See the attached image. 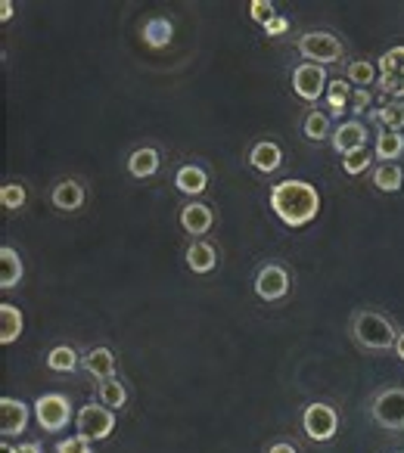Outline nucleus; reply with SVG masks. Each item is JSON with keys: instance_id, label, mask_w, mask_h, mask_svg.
Here are the masks:
<instances>
[{"instance_id": "nucleus-1", "label": "nucleus", "mask_w": 404, "mask_h": 453, "mask_svg": "<svg viewBox=\"0 0 404 453\" xmlns=\"http://www.w3.org/2000/svg\"><path fill=\"white\" fill-rule=\"evenodd\" d=\"M268 205L280 224H286L290 230H302L321 214V193L308 180H280L268 193Z\"/></svg>"}, {"instance_id": "nucleus-2", "label": "nucleus", "mask_w": 404, "mask_h": 453, "mask_svg": "<svg viewBox=\"0 0 404 453\" xmlns=\"http://www.w3.org/2000/svg\"><path fill=\"white\" fill-rule=\"evenodd\" d=\"M348 335L358 348L364 351H392L398 339V329L392 326V320L379 311H352L348 317Z\"/></svg>"}, {"instance_id": "nucleus-3", "label": "nucleus", "mask_w": 404, "mask_h": 453, "mask_svg": "<svg viewBox=\"0 0 404 453\" xmlns=\"http://www.w3.org/2000/svg\"><path fill=\"white\" fill-rule=\"evenodd\" d=\"M367 413L385 432H404V385H383L373 391Z\"/></svg>"}, {"instance_id": "nucleus-4", "label": "nucleus", "mask_w": 404, "mask_h": 453, "mask_svg": "<svg viewBox=\"0 0 404 453\" xmlns=\"http://www.w3.org/2000/svg\"><path fill=\"white\" fill-rule=\"evenodd\" d=\"M296 50L299 57H305V63H315V65H333L342 63L346 57V47L336 35L330 32H308L296 41Z\"/></svg>"}, {"instance_id": "nucleus-5", "label": "nucleus", "mask_w": 404, "mask_h": 453, "mask_svg": "<svg viewBox=\"0 0 404 453\" xmlns=\"http://www.w3.org/2000/svg\"><path fill=\"white\" fill-rule=\"evenodd\" d=\"M35 419L47 434H59L63 428L72 426L75 413H72V401L59 391H47L35 401Z\"/></svg>"}, {"instance_id": "nucleus-6", "label": "nucleus", "mask_w": 404, "mask_h": 453, "mask_svg": "<svg viewBox=\"0 0 404 453\" xmlns=\"http://www.w3.org/2000/svg\"><path fill=\"white\" fill-rule=\"evenodd\" d=\"M302 432L308 441H315V444H327V441L336 438V432H339V413H336L333 403H308V407L302 410Z\"/></svg>"}, {"instance_id": "nucleus-7", "label": "nucleus", "mask_w": 404, "mask_h": 453, "mask_svg": "<svg viewBox=\"0 0 404 453\" xmlns=\"http://www.w3.org/2000/svg\"><path fill=\"white\" fill-rule=\"evenodd\" d=\"M252 289H255V296H259L261 302L277 304V302H284V298L290 296L292 277H290V271H286L284 265H277V261H268V265H261L259 271H255Z\"/></svg>"}, {"instance_id": "nucleus-8", "label": "nucleus", "mask_w": 404, "mask_h": 453, "mask_svg": "<svg viewBox=\"0 0 404 453\" xmlns=\"http://www.w3.org/2000/svg\"><path fill=\"white\" fill-rule=\"evenodd\" d=\"M75 428L88 441H106L115 432V410L106 403H84L75 413Z\"/></svg>"}, {"instance_id": "nucleus-9", "label": "nucleus", "mask_w": 404, "mask_h": 453, "mask_svg": "<svg viewBox=\"0 0 404 453\" xmlns=\"http://www.w3.org/2000/svg\"><path fill=\"white\" fill-rule=\"evenodd\" d=\"M379 69V88L383 94H389L392 100H404V44L385 50L383 57L377 59Z\"/></svg>"}, {"instance_id": "nucleus-10", "label": "nucleus", "mask_w": 404, "mask_h": 453, "mask_svg": "<svg viewBox=\"0 0 404 453\" xmlns=\"http://www.w3.org/2000/svg\"><path fill=\"white\" fill-rule=\"evenodd\" d=\"M330 88V78H327V69L323 65H315V63H299L292 69V90L296 96H302L305 103H317Z\"/></svg>"}, {"instance_id": "nucleus-11", "label": "nucleus", "mask_w": 404, "mask_h": 453, "mask_svg": "<svg viewBox=\"0 0 404 453\" xmlns=\"http://www.w3.org/2000/svg\"><path fill=\"white\" fill-rule=\"evenodd\" d=\"M32 413L35 410L28 407L26 401H19V397H10V395L0 397V438L4 441L19 438V434L28 428Z\"/></svg>"}, {"instance_id": "nucleus-12", "label": "nucleus", "mask_w": 404, "mask_h": 453, "mask_svg": "<svg viewBox=\"0 0 404 453\" xmlns=\"http://www.w3.org/2000/svg\"><path fill=\"white\" fill-rule=\"evenodd\" d=\"M367 140H370V131H367L364 121H361V119H346V121H339V125H336L330 143H333V150L339 152V156H352V152L364 150Z\"/></svg>"}, {"instance_id": "nucleus-13", "label": "nucleus", "mask_w": 404, "mask_h": 453, "mask_svg": "<svg viewBox=\"0 0 404 453\" xmlns=\"http://www.w3.org/2000/svg\"><path fill=\"white\" fill-rule=\"evenodd\" d=\"M177 220H181V230L187 236H206L212 230V224H215V211H212L206 202H187V205L181 208V214H177Z\"/></svg>"}, {"instance_id": "nucleus-14", "label": "nucleus", "mask_w": 404, "mask_h": 453, "mask_svg": "<svg viewBox=\"0 0 404 453\" xmlns=\"http://www.w3.org/2000/svg\"><path fill=\"white\" fill-rule=\"evenodd\" d=\"M84 199H88V189H84V183L75 180V177H66V180H59L57 187L50 189V205L66 214L78 211V208L84 205Z\"/></svg>"}, {"instance_id": "nucleus-15", "label": "nucleus", "mask_w": 404, "mask_h": 453, "mask_svg": "<svg viewBox=\"0 0 404 453\" xmlns=\"http://www.w3.org/2000/svg\"><path fill=\"white\" fill-rule=\"evenodd\" d=\"M246 162H249V168L259 171V174H274V171H280V165H284V150H280L274 140H259V143L249 150Z\"/></svg>"}, {"instance_id": "nucleus-16", "label": "nucleus", "mask_w": 404, "mask_h": 453, "mask_svg": "<svg viewBox=\"0 0 404 453\" xmlns=\"http://www.w3.org/2000/svg\"><path fill=\"white\" fill-rule=\"evenodd\" d=\"M82 366H84V372H90L94 379L106 382V379H115V370H119V360H115V351H113V348L97 345V348H90V351L82 357Z\"/></svg>"}, {"instance_id": "nucleus-17", "label": "nucleus", "mask_w": 404, "mask_h": 453, "mask_svg": "<svg viewBox=\"0 0 404 453\" xmlns=\"http://www.w3.org/2000/svg\"><path fill=\"white\" fill-rule=\"evenodd\" d=\"M159 168H162V152L156 146H140L128 156V174L134 180H150L159 174Z\"/></svg>"}, {"instance_id": "nucleus-18", "label": "nucleus", "mask_w": 404, "mask_h": 453, "mask_svg": "<svg viewBox=\"0 0 404 453\" xmlns=\"http://www.w3.org/2000/svg\"><path fill=\"white\" fill-rule=\"evenodd\" d=\"M187 267L196 273V277H206L218 267V249L206 240H196L187 246Z\"/></svg>"}, {"instance_id": "nucleus-19", "label": "nucleus", "mask_w": 404, "mask_h": 453, "mask_svg": "<svg viewBox=\"0 0 404 453\" xmlns=\"http://www.w3.org/2000/svg\"><path fill=\"white\" fill-rule=\"evenodd\" d=\"M175 187L183 196H202L209 189V171L202 165H181L175 174Z\"/></svg>"}, {"instance_id": "nucleus-20", "label": "nucleus", "mask_w": 404, "mask_h": 453, "mask_svg": "<svg viewBox=\"0 0 404 453\" xmlns=\"http://www.w3.org/2000/svg\"><path fill=\"white\" fill-rule=\"evenodd\" d=\"M26 277V267H22V258L13 246H0V289L10 292L22 283Z\"/></svg>"}, {"instance_id": "nucleus-21", "label": "nucleus", "mask_w": 404, "mask_h": 453, "mask_svg": "<svg viewBox=\"0 0 404 453\" xmlns=\"http://www.w3.org/2000/svg\"><path fill=\"white\" fill-rule=\"evenodd\" d=\"M22 329H26V317L16 304H0V345H13L22 339Z\"/></svg>"}, {"instance_id": "nucleus-22", "label": "nucleus", "mask_w": 404, "mask_h": 453, "mask_svg": "<svg viewBox=\"0 0 404 453\" xmlns=\"http://www.w3.org/2000/svg\"><path fill=\"white\" fill-rule=\"evenodd\" d=\"M373 156L379 158V165L401 158L404 156V134L401 131H379L377 143H373Z\"/></svg>"}, {"instance_id": "nucleus-23", "label": "nucleus", "mask_w": 404, "mask_h": 453, "mask_svg": "<svg viewBox=\"0 0 404 453\" xmlns=\"http://www.w3.org/2000/svg\"><path fill=\"white\" fill-rule=\"evenodd\" d=\"M302 134L311 143H323V140L333 137V119L327 112H321V109H311L302 121Z\"/></svg>"}, {"instance_id": "nucleus-24", "label": "nucleus", "mask_w": 404, "mask_h": 453, "mask_svg": "<svg viewBox=\"0 0 404 453\" xmlns=\"http://www.w3.org/2000/svg\"><path fill=\"white\" fill-rule=\"evenodd\" d=\"M140 38H144L150 47H156V50H162V47H168L171 41H175V26H171L168 19H162V16H152V19L144 22Z\"/></svg>"}, {"instance_id": "nucleus-25", "label": "nucleus", "mask_w": 404, "mask_h": 453, "mask_svg": "<svg viewBox=\"0 0 404 453\" xmlns=\"http://www.w3.org/2000/svg\"><path fill=\"white\" fill-rule=\"evenodd\" d=\"M44 364L50 372H75L78 366H82V354L72 345H53L50 351H47Z\"/></svg>"}, {"instance_id": "nucleus-26", "label": "nucleus", "mask_w": 404, "mask_h": 453, "mask_svg": "<svg viewBox=\"0 0 404 453\" xmlns=\"http://www.w3.org/2000/svg\"><path fill=\"white\" fill-rule=\"evenodd\" d=\"M370 180L379 193H398V189L404 187V171L398 168L395 162H385V165H377V168L370 171Z\"/></svg>"}, {"instance_id": "nucleus-27", "label": "nucleus", "mask_w": 404, "mask_h": 453, "mask_svg": "<svg viewBox=\"0 0 404 453\" xmlns=\"http://www.w3.org/2000/svg\"><path fill=\"white\" fill-rule=\"evenodd\" d=\"M370 121L383 125V131H401L404 127V100H389L370 112Z\"/></svg>"}, {"instance_id": "nucleus-28", "label": "nucleus", "mask_w": 404, "mask_h": 453, "mask_svg": "<svg viewBox=\"0 0 404 453\" xmlns=\"http://www.w3.org/2000/svg\"><path fill=\"white\" fill-rule=\"evenodd\" d=\"M352 84L346 81V78H336V81H330L327 88V106H330V115H336V119H342V115L348 112V103H352Z\"/></svg>"}, {"instance_id": "nucleus-29", "label": "nucleus", "mask_w": 404, "mask_h": 453, "mask_svg": "<svg viewBox=\"0 0 404 453\" xmlns=\"http://www.w3.org/2000/svg\"><path fill=\"white\" fill-rule=\"evenodd\" d=\"M377 63H367V59H354V63L346 65V81L352 88H370L373 81H379L377 75Z\"/></svg>"}, {"instance_id": "nucleus-30", "label": "nucleus", "mask_w": 404, "mask_h": 453, "mask_svg": "<svg viewBox=\"0 0 404 453\" xmlns=\"http://www.w3.org/2000/svg\"><path fill=\"white\" fill-rule=\"evenodd\" d=\"M97 397H100V403H106L109 410H121L128 403V388L119 379H106V382L97 385Z\"/></svg>"}, {"instance_id": "nucleus-31", "label": "nucleus", "mask_w": 404, "mask_h": 453, "mask_svg": "<svg viewBox=\"0 0 404 453\" xmlns=\"http://www.w3.org/2000/svg\"><path fill=\"white\" fill-rule=\"evenodd\" d=\"M26 202H28V189L22 187L19 180L4 183V187H0V205L7 208V211H22Z\"/></svg>"}, {"instance_id": "nucleus-32", "label": "nucleus", "mask_w": 404, "mask_h": 453, "mask_svg": "<svg viewBox=\"0 0 404 453\" xmlns=\"http://www.w3.org/2000/svg\"><path fill=\"white\" fill-rule=\"evenodd\" d=\"M373 152H367V150H361V152H352V156H342V171H346L348 177H358V174H364V171H370L373 168Z\"/></svg>"}, {"instance_id": "nucleus-33", "label": "nucleus", "mask_w": 404, "mask_h": 453, "mask_svg": "<svg viewBox=\"0 0 404 453\" xmlns=\"http://www.w3.org/2000/svg\"><path fill=\"white\" fill-rule=\"evenodd\" d=\"M249 16L265 28L268 22L277 16V7H274V0H252V4H249Z\"/></svg>"}, {"instance_id": "nucleus-34", "label": "nucleus", "mask_w": 404, "mask_h": 453, "mask_svg": "<svg viewBox=\"0 0 404 453\" xmlns=\"http://www.w3.org/2000/svg\"><path fill=\"white\" fill-rule=\"evenodd\" d=\"M94 441H88L84 434H69V438L57 441V453H94Z\"/></svg>"}, {"instance_id": "nucleus-35", "label": "nucleus", "mask_w": 404, "mask_h": 453, "mask_svg": "<svg viewBox=\"0 0 404 453\" xmlns=\"http://www.w3.org/2000/svg\"><path fill=\"white\" fill-rule=\"evenodd\" d=\"M370 103H373L370 90L354 88L352 90V103H348V112H354V119H361V112H367V109H370Z\"/></svg>"}, {"instance_id": "nucleus-36", "label": "nucleus", "mask_w": 404, "mask_h": 453, "mask_svg": "<svg viewBox=\"0 0 404 453\" xmlns=\"http://www.w3.org/2000/svg\"><path fill=\"white\" fill-rule=\"evenodd\" d=\"M261 32H265L268 38H280V35L290 32V19H286V16H274V19L268 22V26L261 28Z\"/></svg>"}, {"instance_id": "nucleus-37", "label": "nucleus", "mask_w": 404, "mask_h": 453, "mask_svg": "<svg viewBox=\"0 0 404 453\" xmlns=\"http://www.w3.org/2000/svg\"><path fill=\"white\" fill-rule=\"evenodd\" d=\"M268 453H299L296 444H290V441H277V444L268 447Z\"/></svg>"}, {"instance_id": "nucleus-38", "label": "nucleus", "mask_w": 404, "mask_h": 453, "mask_svg": "<svg viewBox=\"0 0 404 453\" xmlns=\"http://www.w3.org/2000/svg\"><path fill=\"white\" fill-rule=\"evenodd\" d=\"M16 450L19 453H44V447H41L38 441H22V444H16Z\"/></svg>"}, {"instance_id": "nucleus-39", "label": "nucleus", "mask_w": 404, "mask_h": 453, "mask_svg": "<svg viewBox=\"0 0 404 453\" xmlns=\"http://www.w3.org/2000/svg\"><path fill=\"white\" fill-rule=\"evenodd\" d=\"M13 19V4L10 0H0V22H10Z\"/></svg>"}, {"instance_id": "nucleus-40", "label": "nucleus", "mask_w": 404, "mask_h": 453, "mask_svg": "<svg viewBox=\"0 0 404 453\" xmlns=\"http://www.w3.org/2000/svg\"><path fill=\"white\" fill-rule=\"evenodd\" d=\"M392 351H395V357H398V360H401V364H404V329H401V333H398V339H395V348H392Z\"/></svg>"}, {"instance_id": "nucleus-41", "label": "nucleus", "mask_w": 404, "mask_h": 453, "mask_svg": "<svg viewBox=\"0 0 404 453\" xmlns=\"http://www.w3.org/2000/svg\"><path fill=\"white\" fill-rule=\"evenodd\" d=\"M0 453H19V450H16V447H10V441H4V444H0Z\"/></svg>"}]
</instances>
